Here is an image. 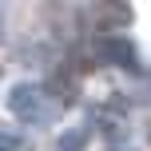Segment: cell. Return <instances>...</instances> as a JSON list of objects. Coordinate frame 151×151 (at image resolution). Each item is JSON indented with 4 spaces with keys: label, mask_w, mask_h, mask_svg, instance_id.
<instances>
[]
</instances>
